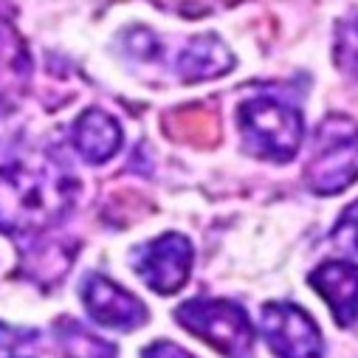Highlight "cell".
<instances>
[{
    "instance_id": "obj_1",
    "label": "cell",
    "mask_w": 358,
    "mask_h": 358,
    "mask_svg": "<svg viewBox=\"0 0 358 358\" xmlns=\"http://www.w3.org/2000/svg\"><path fill=\"white\" fill-rule=\"evenodd\" d=\"M237 124L245 152L277 164L291 161L305 136L302 110L274 94H254L240 102Z\"/></svg>"
},
{
    "instance_id": "obj_9",
    "label": "cell",
    "mask_w": 358,
    "mask_h": 358,
    "mask_svg": "<svg viewBox=\"0 0 358 358\" xmlns=\"http://www.w3.org/2000/svg\"><path fill=\"white\" fill-rule=\"evenodd\" d=\"M231 68H234V57L215 34L192 37L175 57V73L184 82H206L229 73Z\"/></svg>"
},
{
    "instance_id": "obj_8",
    "label": "cell",
    "mask_w": 358,
    "mask_h": 358,
    "mask_svg": "<svg viewBox=\"0 0 358 358\" xmlns=\"http://www.w3.org/2000/svg\"><path fill=\"white\" fill-rule=\"evenodd\" d=\"M71 141H73V150L79 152L82 161L105 164L122 147V127L110 113L91 108V110H82L76 116V122L71 127Z\"/></svg>"
},
{
    "instance_id": "obj_10",
    "label": "cell",
    "mask_w": 358,
    "mask_h": 358,
    "mask_svg": "<svg viewBox=\"0 0 358 358\" xmlns=\"http://www.w3.org/2000/svg\"><path fill=\"white\" fill-rule=\"evenodd\" d=\"M54 338L65 358H116V344L87 330L82 322L62 316L54 322Z\"/></svg>"
},
{
    "instance_id": "obj_5",
    "label": "cell",
    "mask_w": 358,
    "mask_h": 358,
    "mask_svg": "<svg viewBox=\"0 0 358 358\" xmlns=\"http://www.w3.org/2000/svg\"><path fill=\"white\" fill-rule=\"evenodd\" d=\"M259 333L277 358H322L324 352V341L316 322L294 302L262 305Z\"/></svg>"
},
{
    "instance_id": "obj_6",
    "label": "cell",
    "mask_w": 358,
    "mask_h": 358,
    "mask_svg": "<svg viewBox=\"0 0 358 358\" xmlns=\"http://www.w3.org/2000/svg\"><path fill=\"white\" fill-rule=\"evenodd\" d=\"M79 296H82L87 316L108 330L130 333V330H138L141 324H147V319H150L147 305L136 294L124 291L122 285H116L113 280H108L96 271L82 277Z\"/></svg>"
},
{
    "instance_id": "obj_3",
    "label": "cell",
    "mask_w": 358,
    "mask_h": 358,
    "mask_svg": "<svg viewBox=\"0 0 358 358\" xmlns=\"http://www.w3.org/2000/svg\"><path fill=\"white\" fill-rule=\"evenodd\" d=\"M175 322L226 358H251L254 327L248 313L231 299L195 296L175 310Z\"/></svg>"
},
{
    "instance_id": "obj_11",
    "label": "cell",
    "mask_w": 358,
    "mask_h": 358,
    "mask_svg": "<svg viewBox=\"0 0 358 358\" xmlns=\"http://www.w3.org/2000/svg\"><path fill=\"white\" fill-rule=\"evenodd\" d=\"M336 59L341 68L358 73V12L352 17H344L336 29Z\"/></svg>"
},
{
    "instance_id": "obj_4",
    "label": "cell",
    "mask_w": 358,
    "mask_h": 358,
    "mask_svg": "<svg viewBox=\"0 0 358 358\" xmlns=\"http://www.w3.org/2000/svg\"><path fill=\"white\" fill-rule=\"evenodd\" d=\"M130 259H133V271L141 277V282L150 291L169 296L187 285V280L192 274L195 245L181 231H166V234L133 248Z\"/></svg>"
},
{
    "instance_id": "obj_13",
    "label": "cell",
    "mask_w": 358,
    "mask_h": 358,
    "mask_svg": "<svg viewBox=\"0 0 358 358\" xmlns=\"http://www.w3.org/2000/svg\"><path fill=\"white\" fill-rule=\"evenodd\" d=\"M141 358H195V355H192L189 350H184L181 344L161 338V341H152V344L141 352Z\"/></svg>"
},
{
    "instance_id": "obj_12",
    "label": "cell",
    "mask_w": 358,
    "mask_h": 358,
    "mask_svg": "<svg viewBox=\"0 0 358 358\" xmlns=\"http://www.w3.org/2000/svg\"><path fill=\"white\" fill-rule=\"evenodd\" d=\"M330 240H333L338 248L358 254V201L350 203V206L338 215V220H336V226H333V231H330Z\"/></svg>"
},
{
    "instance_id": "obj_7",
    "label": "cell",
    "mask_w": 358,
    "mask_h": 358,
    "mask_svg": "<svg viewBox=\"0 0 358 358\" xmlns=\"http://www.w3.org/2000/svg\"><path fill=\"white\" fill-rule=\"evenodd\" d=\"M308 282L327 302L341 327L358 322V265L347 259H330L313 268Z\"/></svg>"
},
{
    "instance_id": "obj_2",
    "label": "cell",
    "mask_w": 358,
    "mask_h": 358,
    "mask_svg": "<svg viewBox=\"0 0 358 358\" xmlns=\"http://www.w3.org/2000/svg\"><path fill=\"white\" fill-rule=\"evenodd\" d=\"M305 181L316 195H338L358 181V124L350 116H327L316 133Z\"/></svg>"
}]
</instances>
